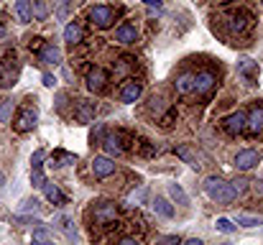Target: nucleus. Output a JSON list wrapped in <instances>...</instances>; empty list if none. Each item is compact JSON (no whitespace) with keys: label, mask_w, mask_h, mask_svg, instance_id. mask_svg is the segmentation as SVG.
Segmentation results:
<instances>
[{"label":"nucleus","mask_w":263,"mask_h":245,"mask_svg":"<svg viewBox=\"0 0 263 245\" xmlns=\"http://www.w3.org/2000/svg\"><path fill=\"white\" fill-rule=\"evenodd\" d=\"M204 192H207V197H210L212 202H217V204H233V202H235V192H233L230 181H225V179H220V176H207V179H204Z\"/></svg>","instance_id":"nucleus-1"},{"label":"nucleus","mask_w":263,"mask_h":245,"mask_svg":"<svg viewBox=\"0 0 263 245\" xmlns=\"http://www.w3.org/2000/svg\"><path fill=\"white\" fill-rule=\"evenodd\" d=\"M100 146L105 148V156L115 159V156H123V154H125V148H128L130 143H128V136L118 130V133H107V136L100 141Z\"/></svg>","instance_id":"nucleus-2"},{"label":"nucleus","mask_w":263,"mask_h":245,"mask_svg":"<svg viewBox=\"0 0 263 245\" xmlns=\"http://www.w3.org/2000/svg\"><path fill=\"white\" fill-rule=\"evenodd\" d=\"M89 23L95 28H110L115 23V10L110 5H95L89 8Z\"/></svg>","instance_id":"nucleus-3"},{"label":"nucleus","mask_w":263,"mask_h":245,"mask_svg":"<svg viewBox=\"0 0 263 245\" xmlns=\"http://www.w3.org/2000/svg\"><path fill=\"white\" fill-rule=\"evenodd\" d=\"M36 123H39L36 107H21L18 115H15V120H13V128H15L18 133H28V130L36 128Z\"/></svg>","instance_id":"nucleus-4"},{"label":"nucleus","mask_w":263,"mask_h":245,"mask_svg":"<svg viewBox=\"0 0 263 245\" xmlns=\"http://www.w3.org/2000/svg\"><path fill=\"white\" fill-rule=\"evenodd\" d=\"M92 217H95L97 225H118L115 222L118 220V210H115L112 202H97L92 207Z\"/></svg>","instance_id":"nucleus-5"},{"label":"nucleus","mask_w":263,"mask_h":245,"mask_svg":"<svg viewBox=\"0 0 263 245\" xmlns=\"http://www.w3.org/2000/svg\"><path fill=\"white\" fill-rule=\"evenodd\" d=\"M246 133L253 136V138L263 136V107L261 105H253L246 112Z\"/></svg>","instance_id":"nucleus-6"},{"label":"nucleus","mask_w":263,"mask_h":245,"mask_svg":"<svg viewBox=\"0 0 263 245\" xmlns=\"http://www.w3.org/2000/svg\"><path fill=\"white\" fill-rule=\"evenodd\" d=\"M222 130L228 133V136H243L246 133V112H230L225 120H222Z\"/></svg>","instance_id":"nucleus-7"},{"label":"nucleus","mask_w":263,"mask_h":245,"mask_svg":"<svg viewBox=\"0 0 263 245\" xmlns=\"http://www.w3.org/2000/svg\"><path fill=\"white\" fill-rule=\"evenodd\" d=\"M89 168H92V176L95 179H107V176L115 174V161L110 156H95L92 163H89Z\"/></svg>","instance_id":"nucleus-8"},{"label":"nucleus","mask_w":263,"mask_h":245,"mask_svg":"<svg viewBox=\"0 0 263 245\" xmlns=\"http://www.w3.org/2000/svg\"><path fill=\"white\" fill-rule=\"evenodd\" d=\"M141 92H143V84H141V82L138 80H128V82H123V87H120L118 97H120V102L133 105V102H138Z\"/></svg>","instance_id":"nucleus-9"},{"label":"nucleus","mask_w":263,"mask_h":245,"mask_svg":"<svg viewBox=\"0 0 263 245\" xmlns=\"http://www.w3.org/2000/svg\"><path fill=\"white\" fill-rule=\"evenodd\" d=\"M87 89L89 92H102L105 87H107V82H110V77H107V72L105 69H100V67H95V69H89L87 72Z\"/></svg>","instance_id":"nucleus-10"},{"label":"nucleus","mask_w":263,"mask_h":245,"mask_svg":"<svg viewBox=\"0 0 263 245\" xmlns=\"http://www.w3.org/2000/svg\"><path fill=\"white\" fill-rule=\"evenodd\" d=\"M95 115H97V105L95 102H89V100H80L77 102V107H74V120L77 123L87 125V123L95 120Z\"/></svg>","instance_id":"nucleus-11"},{"label":"nucleus","mask_w":263,"mask_h":245,"mask_svg":"<svg viewBox=\"0 0 263 245\" xmlns=\"http://www.w3.org/2000/svg\"><path fill=\"white\" fill-rule=\"evenodd\" d=\"M256 163H261V154L258 151H253V148L238 151V156H235V168L238 171H251Z\"/></svg>","instance_id":"nucleus-12"},{"label":"nucleus","mask_w":263,"mask_h":245,"mask_svg":"<svg viewBox=\"0 0 263 245\" xmlns=\"http://www.w3.org/2000/svg\"><path fill=\"white\" fill-rule=\"evenodd\" d=\"M215 84H217V77H215L212 72H207V69L194 74V92H197V95H210Z\"/></svg>","instance_id":"nucleus-13"},{"label":"nucleus","mask_w":263,"mask_h":245,"mask_svg":"<svg viewBox=\"0 0 263 245\" xmlns=\"http://www.w3.org/2000/svg\"><path fill=\"white\" fill-rule=\"evenodd\" d=\"M115 41L123 44V46L136 44V41H138V28H136L133 23H120V26L115 28Z\"/></svg>","instance_id":"nucleus-14"},{"label":"nucleus","mask_w":263,"mask_h":245,"mask_svg":"<svg viewBox=\"0 0 263 245\" xmlns=\"http://www.w3.org/2000/svg\"><path fill=\"white\" fill-rule=\"evenodd\" d=\"M238 74L243 77L246 82H256L258 80V62H253V59H240L238 62Z\"/></svg>","instance_id":"nucleus-15"},{"label":"nucleus","mask_w":263,"mask_h":245,"mask_svg":"<svg viewBox=\"0 0 263 245\" xmlns=\"http://www.w3.org/2000/svg\"><path fill=\"white\" fill-rule=\"evenodd\" d=\"M248 23H251V15H248L246 10H240V13H233V15H230L228 28H230V33H243V31L248 28Z\"/></svg>","instance_id":"nucleus-16"},{"label":"nucleus","mask_w":263,"mask_h":245,"mask_svg":"<svg viewBox=\"0 0 263 245\" xmlns=\"http://www.w3.org/2000/svg\"><path fill=\"white\" fill-rule=\"evenodd\" d=\"M39 59L44 62V64H62V51L54 46V44H44L41 46V51H39Z\"/></svg>","instance_id":"nucleus-17"},{"label":"nucleus","mask_w":263,"mask_h":245,"mask_svg":"<svg viewBox=\"0 0 263 245\" xmlns=\"http://www.w3.org/2000/svg\"><path fill=\"white\" fill-rule=\"evenodd\" d=\"M174 89L176 95H192L194 92V74L192 72H184L174 80Z\"/></svg>","instance_id":"nucleus-18"},{"label":"nucleus","mask_w":263,"mask_h":245,"mask_svg":"<svg viewBox=\"0 0 263 245\" xmlns=\"http://www.w3.org/2000/svg\"><path fill=\"white\" fill-rule=\"evenodd\" d=\"M64 41L74 49L77 44H82V26L77 23V21H72L67 28H64Z\"/></svg>","instance_id":"nucleus-19"},{"label":"nucleus","mask_w":263,"mask_h":245,"mask_svg":"<svg viewBox=\"0 0 263 245\" xmlns=\"http://www.w3.org/2000/svg\"><path fill=\"white\" fill-rule=\"evenodd\" d=\"M41 189H44V194H46V199H49L51 204H64V202H67V197L62 194V189H59L54 181H44Z\"/></svg>","instance_id":"nucleus-20"},{"label":"nucleus","mask_w":263,"mask_h":245,"mask_svg":"<svg viewBox=\"0 0 263 245\" xmlns=\"http://www.w3.org/2000/svg\"><path fill=\"white\" fill-rule=\"evenodd\" d=\"M15 15L21 23H31L33 13H31V0H15Z\"/></svg>","instance_id":"nucleus-21"},{"label":"nucleus","mask_w":263,"mask_h":245,"mask_svg":"<svg viewBox=\"0 0 263 245\" xmlns=\"http://www.w3.org/2000/svg\"><path fill=\"white\" fill-rule=\"evenodd\" d=\"M174 151H176V156H179V159H184L186 163H192L194 168H197V166H202V163H199V156H197L189 146H179V148H174Z\"/></svg>","instance_id":"nucleus-22"},{"label":"nucleus","mask_w":263,"mask_h":245,"mask_svg":"<svg viewBox=\"0 0 263 245\" xmlns=\"http://www.w3.org/2000/svg\"><path fill=\"white\" fill-rule=\"evenodd\" d=\"M154 210L161 215V217H174V207L169 204V199H164V197H156V202H154Z\"/></svg>","instance_id":"nucleus-23"},{"label":"nucleus","mask_w":263,"mask_h":245,"mask_svg":"<svg viewBox=\"0 0 263 245\" xmlns=\"http://www.w3.org/2000/svg\"><path fill=\"white\" fill-rule=\"evenodd\" d=\"M169 197L174 199L176 204H189V197H186V192L179 184H169Z\"/></svg>","instance_id":"nucleus-24"},{"label":"nucleus","mask_w":263,"mask_h":245,"mask_svg":"<svg viewBox=\"0 0 263 245\" xmlns=\"http://www.w3.org/2000/svg\"><path fill=\"white\" fill-rule=\"evenodd\" d=\"M133 143H136V141H133ZM136 148H138V154H141V156H154V154H156V146H154L151 141H146V138H138Z\"/></svg>","instance_id":"nucleus-25"},{"label":"nucleus","mask_w":263,"mask_h":245,"mask_svg":"<svg viewBox=\"0 0 263 245\" xmlns=\"http://www.w3.org/2000/svg\"><path fill=\"white\" fill-rule=\"evenodd\" d=\"M235 222H238V225H243V228H258V225H263V217H251V215H238V217H235Z\"/></svg>","instance_id":"nucleus-26"},{"label":"nucleus","mask_w":263,"mask_h":245,"mask_svg":"<svg viewBox=\"0 0 263 245\" xmlns=\"http://www.w3.org/2000/svg\"><path fill=\"white\" fill-rule=\"evenodd\" d=\"M13 118V100H3L0 102V123H10Z\"/></svg>","instance_id":"nucleus-27"},{"label":"nucleus","mask_w":263,"mask_h":245,"mask_svg":"<svg viewBox=\"0 0 263 245\" xmlns=\"http://www.w3.org/2000/svg\"><path fill=\"white\" fill-rule=\"evenodd\" d=\"M31 13H33L39 21H46V15H49V8H46V3H44V0H33V8H31Z\"/></svg>","instance_id":"nucleus-28"},{"label":"nucleus","mask_w":263,"mask_h":245,"mask_svg":"<svg viewBox=\"0 0 263 245\" xmlns=\"http://www.w3.org/2000/svg\"><path fill=\"white\" fill-rule=\"evenodd\" d=\"M215 225H217V230H220V233H225V235L235 233V225H233L228 217H217V222H215Z\"/></svg>","instance_id":"nucleus-29"},{"label":"nucleus","mask_w":263,"mask_h":245,"mask_svg":"<svg viewBox=\"0 0 263 245\" xmlns=\"http://www.w3.org/2000/svg\"><path fill=\"white\" fill-rule=\"evenodd\" d=\"M33 240H36V243H46V240H51V235H49V230L44 228V222L36 225V230H33Z\"/></svg>","instance_id":"nucleus-30"},{"label":"nucleus","mask_w":263,"mask_h":245,"mask_svg":"<svg viewBox=\"0 0 263 245\" xmlns=\"http://www.w3.org/2000/svg\"><path fill=\"white\" fill-rule=\"evenodd\" d=\"M44 181H46L44 168H41V166H39V168H31V184H33V186H44Z\"/></svg>","instance_id":"nucleus-31"},{"label":"nucleus","mask_w":263,"mask_h":245,"mask_svg":"<svg viewBox=\"0 0 263 245\" xmlns=\"http://www.w3.org/2000/svg\"><path fill=\"white\" fill-rule=\"evenodd\" d=\"M148 107H151V112H156V115H161V112L166 110V102H164L161 97H151V102H148Z\"/></svg>","instance_id":"nucleus-32"},{"label":"nucleus","mask_w":263,"mask_h":245,"mask_svg":"<svg viewBox=\"0 0 263 245\" xmlns=\"http://www.w3.org/2000/svg\"><path fill=\"white\" fill-rule=\"evenodd\" d=\"M248 184H251L248 179H233V181H230V186H233V192H235V197H238V194H243V192L248 189Z\"/></svg>","instance_id":"nucleus-33"},{"label":"nucleus","mask_w":263,"mask_h":245,"mask_svg":"<svg viewBox=\"0 0 263 245\" xmlns=\"http://www.w3.org/2000/svg\"><path fill=\"white\" fill-rule=\"evenodd\" d=\"M41 210V204H39V199H26L23 204H21V212L26 215V212H39Z\"/></svg>","instance_id":"nucleus-34"},{"label":"nucleus","mask_w":263,"mask_h":245,"mask_svg":"<svg viewBox=\"0 0 263 245\" xmlns=\"http://www.w3.org/2000/svg\"><path fill=\"white\" fill-rule=\"evenodd\" d=\"M15 84V74L10 72V69H5L3 74H0V87H13Z\"/></svg>","instance_id":"nucleus-35"},{"label":"nucleus","mask_w":263,"mask_h":245,"mask_svg":"<svg viewBox=\"0 0 263 245\" xmlns=\"http://www.w3.org/2000/svg\"><path fill=\"white\" fill-rule=\"evenodd\" d=\"M44 159H46V151H36L33 154V159H31V168H39V166H44Z\"/></svg>","instance_id":"nucleus-36"},{"label":"nucleus","mask_w":263,"mask_h":245,"mask_svg":"<svg viewBox=\"0 0 263 245\" xmlns=\"http://www.w3.org/2000/svg\"><path fill=\"white\" fill-rule=\"evenodd\" d=\"M174 118H176V110L174 107H169V112L161 118V125H164V128H172V125H174Z\"/></svg>","instance_id":"nucleus-37"},{"label":"nucleus","mask_w":263,"mask_h":245,"mask_svg":"<svg viewBox=\"0 0 263 245\" xmlns=\"http://www.w3.org/2000/svg\"><path fill=\"white\" fill-rule=\"evenodd\" d=\"M143 199H146V189H143V186H141L138 192H133V194L128 197V202H130V204H138V202H143Z\"/></svg>","instance_id":"nucleus-38"},{"label":"nucleus","mask_w":263,"mask_h":245,"mask_svg":"<svg viewBox=\"0 0 263 245\" xmlns=\"http://www.w3.org/2000/svg\"><path fill=\"white\" fill-rule=\"evenodd\" d=\"M41 46H44V39H41V36L28 39V49H31V51H41Z\"/></svg>","instance_id":"nucleus-39"},{"label":"nucleus","mask_w":263,"mask_h":245,"mask_svg":"<svg viewBox=\"0 0 263 245\" xmlns=\"http://www.w3.org/2000/svg\"><path fill=\"white\" fill-rule=\"evenodd\" d=\"M57 159H59V166H67V163L77 161V156H74V154H57Z\"/></svg>","instance_id":"nucleus-40"},{"label":"nucleus","mask_w":263,"mask_h":245,"mask_svg":"<svg viewBox=\"0 0 263 245\" xmlns=\"http://www.w3.org/2000/svg\"><path fill=\"white\" fill-rule=\"evenodd\" d=\"M136 243H138L136 235H123V238H120V245H136Z\"/></svg>","instance_id":"nucleus-41"},{"label":"nucleus","mask_w":263,"mask_h":245,"mask_svg":"<svg viewBox=\"0 0 263 245\" xmlns=\"http://www.w3.org/2000/svg\"><path fill=\"white\" fill-rule=\"evenodd\" d=\"M54 84H57V80L51 74H44V87H54Z\"/></svg>","instance_id":"nucleus-42"},{"label":"nucleus","mask_w":263,"mask_h":245,"mask_svg":"<svg viewBox=\"0 0 263 245\" xmlns=\"http://www.w3.org/2000/svg\"><path fill=\"white\" fill-rule=\"evenodd\" d=\"M143 3H146V5H151V8H156V10L161 8V0H143Z\"/></svg>","instance_id":"nucleus-43"},{"label":"nucleus","mask_w":263,"mask_h":245,"mask_svg":"<svg viewBox=\"0 0 263 245\" xmlns=\"http://www.w3.org/2000/svg\"><path fill=\"white\" fill-rule=\"evenodd\" d=\"M164 243H179V238H176V235H166V238H164Z\"/></svg>","instance_id":"nucleus-44"},{"label":"nucleus","mask_w":263,"mask_h":245,"mask_svg":"<svg viewBox=\"0 0 263 245\" xmlns=\"http://www.w3.org/2000/svg\"><path fill=\"white\" fill-rule=\"evenodd\" d=\"M256 192H258V194H263V181H256Z\"/></svg>","instance_id":"nucleus-45"},{"label":"nucleus","mask_w":263,"mask_h":245,"mask_svg":"<svg viewBox=\"0 0 263 245\" xmlns=\"http://www.w3.org/2000/svg\"><path fill=\"white\" fill-rule=\"evenodd\" d=\"M3 186H5V174L0 171V189H3Z\"/></svg>","instance_id":"nucleus-46"},{"label":"nucleus","mask_w":263,"mask_h":245,"mask_svg":"<svg viewBox=\"0 0 263 245\" xmlns=\"http://www.w3.org/2000/svg\"><path fill=\"white\" fill-rule=\"evenodd\" d=\"M3 33H5V28H3V26H0V39H3Z\"/></svg>","instance_id":"nucleus-47"},{"label":"nucleus","mask_w":263,"mask_h":245,"mask_svg":"<svg viewBox=\"0 0 263 245\" xmlns=\"http://www.w3.org/2000/svg\"><path fill=\"white\" fill-rule=\"evenodd\" d=\"M59 3H64V5H69V3H72V0H59Z\"/></svg>","instance_id":"nucleus-48"},{"label":"nucleus","mask_w":263,"mask_h":245,"mask_svg":"<svg viewBox=\"0 0 263 245\" xmlns=\"http://www.w3.org/2000/svg\"><path fill=\"white\" fill-rule=\"evenodd\" d=\"M261 5H263V0H261Z\"/></svg>","instance_id":"nucleus-49"}]
</instances>
